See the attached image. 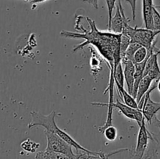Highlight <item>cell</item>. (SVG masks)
Wrapping results in <instances>:
<instances>
[{"mask_svg": "<svg viewBox=\"0 0 160 159\" xmlns=\"http://www.w3.org/2000/svg\"><path fill=\"white\" fill-rule=\"evenodd\" d=\"M92 105L95 106H111V107L116 108L118 109L122 114H123L124 116H126L127 118H129V119L135 120L137 122L138 126H140L142 125V123H143L145 119V117H144L143 113H142V110L139 108H131L130 106L127 105L124 103H122L121 101H118L117 100V102H92Z\"/></svg>", "mask_w": 160, "mask_h": 159, "instance_id": "obj_4", "label": "cell"}, {"mask_svg": "<svg viewBox=\"0 0 160 159\" xmlns=\"http://www.w3.org/2000/svg\"><path fill=\"white\" fill-rule=\"evenodd\" d=\"M153 30L160 31V13L157 8H153Z\"/></svg>", "mask_w": 160, "mask_h": 159, "instance_id": "obj_22", "label": "cell"}, {"mask_svg": "<svg viewBox=\"0 0 160 159\" xmlns=\"http://www.w3.org/2000/svg\"><path fill=\"white\" fill-rule=\"evenodd\" d=\"M154 88L151 87L150 90L147 92L146 94L142 98L138 103V108L141 109L143 113L146 123L151 124L154 118L156 117V114L160 110V102H155L152 100L151 94Z\"/></svg>", "mask_w": 160, "mask_h": 159, "instance_id": "obj_7", "label": "cell"}, {"mask_svg": "<svg viewBox=\"0 0 160 159\" xmlns=\"http://www.w3.org/2000/svg\"><path fill=\"white\" fill-rule=\"evenodd\" d=\"M45 137L47 140V146L45 148L46 151L61 153L67 155L72 159H81L83 154L85 152L74 153L73 147L62 140L57 133L51 131L45 130Z\"/></svg>", "mask_w": 160, "mask_h": 159, "instance_id": "obj_3", "label": "cell"}, {"mask_svg": "<svg viewBox=\"0 0 160 159\" xmlns=\"http://www.w3.org/2000/svg\"><path fill=\"white\" fill-rule=\"evenodd\" d=\"M122 34H125L131 38V42H136L145 47L148 50L152 47V45L157 41L156 37L160 34V31L147 29V28H139L135 26L132 27L129 23H126Z\"/></svg>", "mask_w": 160, "mask_h": 159, "instance_id": "obj_2", "label": "cell"}, {"mask_svg": "<svg viewBox=\"0 0 160 159\" xmlns=\"http://www.w3.org/2000/svg\"><path fill=\"white\" fill-rule=\"evenodd\" d=\"M115 86L117 87V93L119 94L120 97L122 98L124 104L130 106V107L134 108H138V104L136 101V98H134L131 94H130L126 89H124L123 87H120L119 85Z\"/></svg>", "mask_w": 160, "mask_h": 159, "instance_id": "obj_12", "label": "cell"}, {"mask_svg": "<svg viewBox=\"0 0 160 159\" xmlns=\"http://www.w3.org/2000/svg\"><path fill=\"white\" fill-rule=\"evenodd\" d=\"M82 1L84 2H87L88 4H90L95 9H97L98 8V0H82Z\"/></svg>", "mask_w": 160, "mask_h": 159, "instance_id": "obj_26", "label": "cell"}, {"mask_svg": "<svg viewBox=\"0 0 160 159\" xmlns=\"http://www.w3.org/2000/svg\"><path fill=\"white\" fill-rule=\"evenodd\" d=\"M81 159H104L102 156V152H96L95 154H88L84 153L81 157Z\"/></svg>", "mask_w": 160, "mask_h": 159, "instance_id": "obj_23", "label": "cell"}, {"mask_svg": "<svg viewBox=\"0 0 160 159\" xmlns=\"http://www.w3.org/2000/svg\"><path fill=\"white\" fill-rule=\"evenodd\" d=\"M46 1V0H32V2H31V4H38V3H40V2H45Z\"/></svg>", "mask_w": 160, "mask_h": 159, "instance_id": "obj_29", "label": "cell"}, {"mask_svg": "<svg viewBox=\"0 0 160 159\" xmlns=\"http://www.w3.org/2000/svg\"><path fill=\"white\" fill-rule=\"evenodd\" d=\"M152 82H154V80L148 75H146L142 78L140 84H139L138 87L137 97H136V101H137L138 104L140 102L142 98L146 94L147 92L150 90Z\"/></svg>", "mask_w": 160, "mask_h": 159, "instance_id": "obj_11", "label": "cell"}, {"mask_svg": "<svg viewBox=\"0 0 160 159\" xmlns=\"http://www.w3.org/2000/svg\"><path fill=\"white\" fill-rule=\"evenodd\" d=\"M113 78L115 81V85H119L124 87V73H123V63L120 62L117 68L113 70Z\"/></svg>", "mask_w": 160, "mask_h": 159, "instance_id": "obj_14", "label": "cell"}, {"mask_svg": "<svg viewBox=\"0 0 160 159\" xmlns=\"http://www.w3.org/2000/svg\"><path fill=\"white\" fill-rule=\"evenodd\" d=\"M148 55V49L145 47L141 46L136 51L135 54L134 55L132 62L134 64H138L143 62Z\"/></svg>", "mask_w": 160, "mask_h": 159, "instance_id": "obj_16", "label": "cell"}, {"mask_svg": "<svg viewBox=\"0 0 160 159\" xmlns=\"http://www.w3.org/2000/svg\"><path fill=\"white\" fill-rule=\"evenodd\" d=\"M117 0H106V5H107L108 9V17H109V20H108V29L110 30L111 26V20L112 17V12L114 10V8L116 7Z\"/></svg>", "mask_w": 160, "mask_h": 159, "instance_id": "obj_20", "label": "cell"}, {"mask_svg": "<svg viewBox=\"0 0 160 159\" xmlns=\"http://www.w3.org/2000/svg\"><path fill=\"white\" fill-rule=\"evenodd\" d=\"M39 146H40L39 143L33 141L31 139H27L20 143V147L22 149L28 153H34L38 149Z\"/></svg>", "mask_w": 160, "mask_h": 159, "instance_id": "obj_15", "label": "cell"}, {"mask_svg": "<svg viewBox=\"0 0 160 159\" xmlns=\"http://www.w3.org/2000/svg\"><path fill=\"white\" fill-rule=\"evenodd\" d=\"M56 133H57L62 140H65L67 143H68L69 144L71 145L75 150H76V152L77 153H80V152H85L88 153V154H95L96 151H92L90 150L87 149V148L84 147L83 146H81L79 143L76 141L70 134H68L67 132H66L65 131L62 130L61 129H59V126H57L56 129V131H55Z\"/></svg>", "mask_w": 160, "mask_h": 159, "instance_id": "obj_10", "label": "cell"}, {"mask_svg": "<svg viewBox=\"0 0 160 159\" xmlns=\"http://www.w3.org/2000/svg\"><path fill=\"white\" fill-rule=\"evenodd\" d=\"M141 46H142V45H141L140 44L136 43V42H131L129 47H128L126 52H125L124 57H123L122 59H128V60L132 61L133 57H134V55L135 54L136 51H137Z\"/></svg>", "mask_w": 160, "mask_h": 159, "instance_id": "obj_17", "label": "cell"}, {"mask_svg": "<svg viewBox=\"0 0 160 159\" xmlns=\"http://www.w3.org/2000/svg\"><path fill=\"white\" fill-rule=\"evenodd\" d=\"M129 151V149H128V148H122V149L117 150V151H112V152H110V153L102 152V156H103V157H104V159H109V157H111V156L115 155V154H120V153L123 152V151Z\"/></svg>", "mask_w": 160, "mask_h": 159, "instance_id": "obj_25", "label": "cell"}, {"mask_svg": "<svg viewBox=\"0 0 160 159\" xmlns=\"http://www.w3.org/2000/svg\"><path fill=\"white\" fill-rule=\"evenodd\" d=\"M35 159H42V158H41V157H35Z\"/></svg>", "mask_w": 160, "mask_h": 159, "instance_id": "obj_33", "label": "cell"}, {"mask_svg": "<svg viewBox=\"0 0 160 159\" xmlns=\"http://www.w3.org/2000/svg\"><path fill=\"white\" fill-rule=\"evenodd\" d=\"M126 2L131 6V14H132V20L134 21L136 19V7H137V0H125Z\"/></svg>", "mask_w": 160, "mask_h": 159, "instance_id": "obj_24", "label": "cell"}, {"mask_svg": "<svg viewBox=\"0 0 160 159\" xmlns=\"http://www.w3.org/2000/svg\"><path fill=\"white\" fill-rule=\"evenodd\" d=\"M156 6V8H159V9H160V6Z\"/></svg>", "mask_w": 160, "mask_h": 159, "instance_id": "obj_32", "label": "cell"}, {"mask_svg": "<svg viewBox=\"0 0 160 159\" xmlns=\"http://www.w3.org/2000/svg\"><path fill=\"white\" fill-rule=\"evenodd\" d=\"M35 157L42 159H72L67 155L61 153L52 152V151H40L36 154Z\"/></svg>", "mask_w": 160, "mask_h": 159, "instance_id": "obj_13", "label": "cell"}, {"mask_svg": "<svg viewBox=\"0 0 160 159\" xmlns=\"http://www.w3.org/2000/svg\"><path fill=\"white\" fill-rule=\"evenodd\" d=\"M153 0H142V6H153Z\"/></svg>", "mask_w": 160, "mask_h": 159, "instance_id": "obj_28", "label": "cell"}, {"mask_svg": "<svg viewBox=\"0 0 160 159\" xmlns=\"http://www.w3.org/2000/svg\"><path fill=\"white\" fill-rule=\"evenodd\" d=\"M156 157H157L156 148L154 146H148L142 159H156Z\"/></svg>", "mask_w": 160, "mask_h": 159, "instance_id": "obj_21", "label": "cell"}, {"mask_svg": "<svg viewBox=\"0 0 160 159\" xmlns=\"http://www.w3.org/2000/svg\"><path fill=\"white\" fill-rule=\"evenodd\" d=\"M102 133L104 135V137H106V140H108L109 141H114V140L117 139V135H118L117 128H116L113 125L106 128V129L102 131Z\"/></svg>", "mask_w": 160, "mask_h": 159, "instance_id": "obj_18", "label": "cell"}, {"mask_svg": "<svg viewBox=\"0 0 160 159\" xmlns=\"http://www.w3.org/2000/svg\"><path fill=\"white\" fill-rule=\"evenodd\" d=\"M156 140L154 135L150 132L146 126V122L144 120L143 123L139 126L138 134L137 144L134 151L133 157L134 159H142L146 151L147 147L149 145V140Z\"/></svg>", "mask_w": 160, "mask_h": 159, "instance_id": "obj_6", "label": "cell"}, {"mask_svg": "<svg viewBox=\"0 0 160 159\" xmlns=\"http://www.w3.org/2000/svg\"><path fill=\"white\" fill-rule=\"evenodd\" d=\"M121 62L124 65L123 73H124L125 83L127 84V90L132 94L134 85V73H135V65L131 60L122 59Z\"/></svg>", "mask_w": 160, "mask_h": 159, "instance_id": "obj_9", "label": "cell"}, {"mask_svg": "<svg viewBox=\"0 0 160 159\" xmlns=\"http://www.w3.org/2000/svg\"><path fill=\"white\" fill-rule=\"evenodd\" d=\"M130 22V19L127 18L124 10L122 6V1L117 0L116 7V13L112 16L111 20V26L109 31H112L115 34H122L124 29L125 24Z\"/></svg>", "mask_w": 160, "mask_h": 159, "instance_id": "obj_8", "label": "cell"}, {"mask_svg": "<svg viewBox=\"0 0 160 159\" xmlns=\"http://www.w3.org/2000/svg\"><path fill=\"white\" fill-rule=\"evenodd\" d=\"M155 83H156V88L158 89V90H159L160 93V79L158 81H156Z\"/></svg>", "mask_w": 160, "mask_h": 159, "instance_id": "obj_30", "label": "cell"}, {"mask_svg": "<svg viewBox=\"0 0 160 159\" xmlns=\"http://www.w3.org/2000/svg\"><path fill=\"white\" fill-rule=\"evenodd\" d=\"M131 42V38L127 34H120V55H121V59L124 57L125 52L129 47Z\"/></svg>", "mask_w": 160, "mask_h": 159, "instance_id": "obj_19", "label": "cell"}, {"mask_svg": "<svg viewBox=\"0 0 160 159\" xmlns=\"http://www.w3.org/2000/svg\"><path fill=\"white\" fill-rule=\"evenodd\" d=\"M31 123L28 124V129H32L37 126H41L45 129V130L54 132L56 131L57 124L55 118L57 115L56 111H52L49 115H42L38 112H31Z\"/></svg>", "mask_w": 160, "mask_h": 159, "instance_id": "obj_5", "label": "cell"}, {"mask_svg": "<svg viewBox=\"0 0 160 159\" xmlns=\"http://www.w3.org/2000/svg\"><path fill=\"white\" fill-rule=\"evenodd\" d=\"M154 119L156 120V125H157V126L160 129V120L158 119L157 117H156V118H155Z\"/></svg>", "mask_w": 160, "mask_h": 159, "instance_id": "obj_31", "label": "cell"}, {"mask_svg": "<svg viewBox=\"0 0 160 159\" xmlns=\"http://www.w3.org/2000/svg\"><path fill=\"white\" fill-rule=\"evenodd\" d=\"M88 23H89V31L83 27L78 28L81 30L83 33L71 32V31H61V36L67 38H83L84 41L79 44L75 48H73V51L75 52L78 50L82 49L87 45H92L98 49L101 55L104 58L108 63V66L114 65L113 60V41L119 34H115L112 31H101L97 28L95 22L92 19L86 17Z\"/></svg>", "mask_w": 160, "mask_h": 159, "instance_id": "obj_1", "label": "cell"}, {"mask_svg": "<svg viewBox=\"0 0 160 159\" xmlns=\"http://www.w3.org/2000/svg\"><path fill=\"white\" fill-rule=\"evenodd\" d=\"M98 64H100V61L97 59V57H95V55H93L91 59V65L93 67H98Z\"/></svg>", "mask_w": 160, "mask_h": 159, "instance_id": "obj_27", "label": "cell"}]
</instances>
